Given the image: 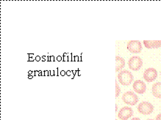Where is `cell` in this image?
I'll return each instance as SVG.
<instances>
[{
    "instance_id": "cell-1",
    "label": "cell",
    "mask_w": 161,
    "mask_h": 120,
    "mask_svg": "<svg viewBox=\"0 0 161 120\" xmlns=\"http://www.w3.org/2000/svg\"><path fill=\"white\" fill-rule=\"evenodd\" d=\"M118 80L123 86H129L133 81V76L130 71L124 70L118 74Z\"/></svg>"
},
{
    "instance_id": "cell-2",
    "label": "cell",
    "mask_w": 161,
    "mask_h": 120,
    "mask_svg": "<svg viewBox=\"0 0 161 120\" xmlns=\"http://www.w3.org/2000/svg\"><path fill=\"white\" fill-rule=\"evenodd\" d=\"M122 100L126 104L130 105V106H135L138 102V97L134 92L129 91L123 94Z\"/></svg>"
},
{
    "instance_id": "cell-3",
    "label": "cell",
    "mask_w": 161,
    "mask_h": 120,
    "mask_svg": "<svg viewBox=\"0 0 161 120\" xmlns=\"http://www.w3.org/2000/svg\"><path fill=\"white\" fill-rule=\"evenodd\" d=\"M138 111L141 114L149 115L153 112L154 106L149 102H142L138 106Z\"/></svg>"
},
{
    "instance_id": "cell-4",
    "label": "cell",
    "mask_w": 161,
    "mask_h": 120,
    "mask_svg": "<svg viewBox=\"0 0 161 120\" xmlns=\"http://www.w3.org/2000/svg\"><path fill=\"white\" fill-rule=\"evenodd\" d=\"M143 65L142 60L139 56H132L128 62V66L132 70L138 71L141 69V67Z\"/></svg>"
},
{
    "instance_id": "cell-5",
    "label": "cell",
    "mask_w": 161,
    "mask_h": 120,
    "mask_svg": "<svg viewBox=\"0 0 161 120\" xmlns=\"http://www.w3.org/2000/svg\"><path fill=\"white\" fill-rule=\"evenodd\" d=\"M127 50L132 54L141 53L142 50V45L140 41L138 40H130L127 43Z\"/></svg>"
},
{
    "instance_id": "cell-6",
    "label": "cell",
    "mask_w": 161,
    "mask_h": 120,
    "mask_svg": "<svg viewBox=\"0 0 161 120\" xmlns=\"http://www.w3.org/2000/svg\"><path fill=\"white\" fill-rule=\"evenodd\" d=\"M157 77H158V71L152 67L146 70L143 73V79L147 82L154 81Z\"/></svg>"
},
{
    "instance_id": "cell-7",
    "label": "cell",
    "mask_w": 161,
    "mask_h": 120,
    "mask_svg": "<svg viewBox=\"0 0 161 120\" xmlns=\"http://www.w3.org/2000/svg\"><path fill=\"white\" fill-rule=\"evenodd\" d=\"M132 115H133L132 109L127 106L121 108L118 113V117L121 120H127L128 119H130Z\"/></svg>"
},
{
    "instance_id": "cell-8",
    "label": "cell",
    "mask_w": 161,
    "mask_h": 120,
    "mask_svg": "<svg viewBox=\"0 0 161 120\" xmlns=\"http://www.w3.org/2000/svg\"><path fill=\"white\" fill-rule=\"evenodd\" d=\"M146 84L141 80H137L133 84V89L138 94H143L146 91Z\"/></svg>"
},
{
    "instance_id": "cell-9",
    "label": "cell",
    "mask_w": 161,
    "mask_h": 120,
    "mask_svg": "<svg viewBox=\"0 0 161 120\" xmlns=\"http://www.w3.org/2000/svg\"><path fill=\"white\" fill-rule=\"evenodd\" d=\"M143 44L147 49H158L161 47V40H144Z\"/></svg>"
},
{
    "instance_id": "cell-10",
    "label": "cell",
    "mask_w": 161,
    "mask_h": 120,
    "mask_svg": "<svg viewBox=\"0 0 161 120\" xmlns=\"http://www.w3.org/2000/svg\"><path fill=\"white\" fill-rule=\"evenodd\" d=\"M152 94L157 98H161V82L152 85Z\"/></svg>"
},
{
    "instance_id": "cell-11",
    "label": "cell",
    "mask_w": 161,
    "mask_h": 120,
    "mask_svg": "<svg viewBox=\"0 0 161 120\" xmlns=\"http://www.w3.org/2000/svg\"><path fill=\"white\" fill-rule=\"evenodd\" d=\"M125 66V60L121 56H116V71L119 72L121 69H123Z\"/></svg>"
},
{
    "instance_id": "cell-12",
    "label": "cell",
    "mask_w": 161,
    "mask_h": 120,
    "mask_svg": "<svg viewBox=\"0 0 161 120\" xmlns=\"http://www.w3.org/2000/svg\"><path fill=\"white\" fill-rule=\"evenodd\" d=\"M116 97H119V95H120V92H121V89L120 87H119V84H117V83H116Z\"/></svg>"
},
{
    "instance_id": "cell-13",
    "label": "cell",
    "mask_w": 161,
    "mask_h": 120,
    "mask_svg": "<svg viewBox=\"0 0 161 120\" xmlns=\"http://www.w3.org/2000/svg\"><path fill=\"white\" fill-rule=\"evenodd\" d=\"M155 120H161V113H160V114H158V116H157Z\"/></svg>"
},
{
    "instance_id": "cell-14",
    "label": "cell",
    "mask_w": 161,
    "mask_h": 120,
    "mask_svg": "<svg viewBox=\"0 0 161 120\" xmlns=\"http://www.w3.org/2000/svg\"><path fill=\"white\" fill-rule=\"evenodd\" d=\"M132 120H141L139 118H133V119H132Z\"/></svg>"
},
{
    "instance_id": "cell-15",
    "label": "cell",
    "mask_w": 161,
    "mask_h": 120,
    "mask_svg": "<svg viewBox=\"0 0 161 120\" xmlns=\"http://www.w3.org/2000/svg\"><path fill=\"white\" fill-rule=\"evenodd\" d=\"M147 120H153V119H147Z\"/></svg>"
},
{
    "instance_id": "cell-16",
    "label": "cell",
    "mask_w": 161,
    "mask_h": 120,
    "mask_svg": "<svg viewBox=\"0 0 161 120\" xmlns=\"http://www.w3.org/2000/svg\"><path fill=\"white\" fill-rule=\"evenodd\" d=\"M160 76H161V71H160Z\"/></svg>"
},
{
    "instance_id": "cell-17",
    "label": "cell",
    "mask_w": 161,
    "mask_h": 120,
    "mask_svg": "<svg viewBox=\"0 0 161 120\" xmlns=\"http://www.w3.org/2000/svg\"><path fill=\"white\" fill-rule=\"evenodd\" d=\"M116 120H118V119H116Z\"/></svg>"
}]
</instances>
